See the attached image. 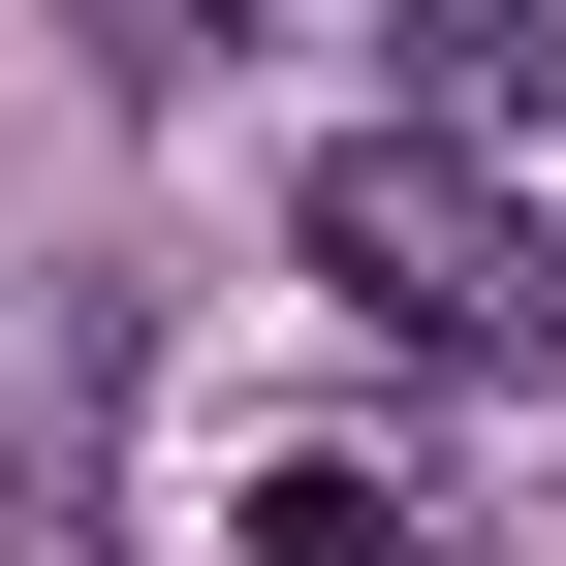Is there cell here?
I'll list each match as a JSON object with an SVG mask.
<instances>
[{
  "label": "cell",
  "mask_w": 566,
  "mask_h": 566,
  "mask_svg": "<svg viewBox=\"0 0 566 566\" xmlns=\"http://www.w3.org/2000/svg\"><path fill=\"white\" fill-rule=\"evenodd\" d=\"M283 252L346 283V315L409 346V378H566V221L472 126H315V189H283Z\"/></svg>",
  "instance_id": "obj_1"
},
{
  "label": "cell",
  "mask_w": 566,
  "mask_h": 566,
  "mask_svg": "<svg viewBox=\"0 0 566 566\" xmlns=\"http://www.w3.org/2000/svg\"><path fill=\"white\" fill-rule=\"evenodd\" d=\"M221 535H252V566H441V472H409V441H252Z\"/></svg>",
  "instance_id": "obj_2"
},
{
  "label": "cell",
  "mask_w": 566,
  "mask_h": 566,
  "mask_svg": "<svg viewBox=\"0 0 566 566\" xmlns=\"http://www.w3.org/2000/svg\"><path fill=\"white\" fill-rule=\"evenodd\" d=\"M221 32H252V0H95V63H126V95H189Z\"/></svg>",
  "instance_id": "obj_3"
}]
</instances>
